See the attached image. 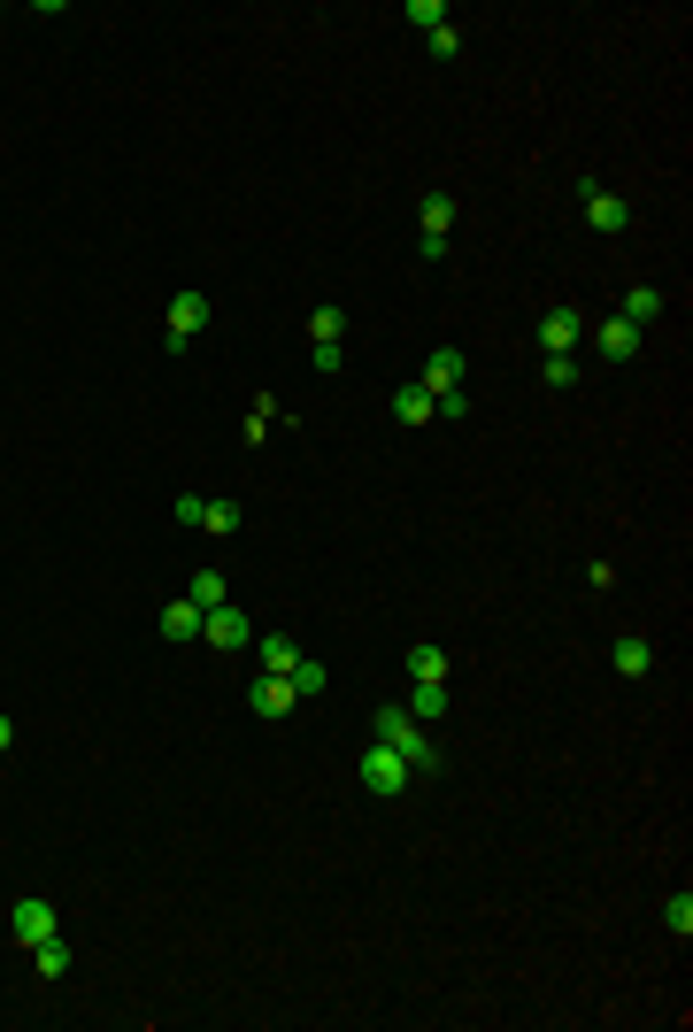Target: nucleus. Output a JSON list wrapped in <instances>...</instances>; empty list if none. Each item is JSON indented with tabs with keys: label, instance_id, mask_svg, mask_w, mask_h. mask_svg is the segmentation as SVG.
I'll return each instance as SVG.
<instances>
[{
	"label": "nucleus",
	"instance_id": "f257e3e1",
	"mask_svg": "<svg viewBox=\"0 0 693 1032\" xmlns=\"http://www.w3.org/2000/svg\"><path fill=\"white\" fill-rule=\"evenodd\" d=\"M378 740H386L408 770H431V779L448 770V755H440V740H431V725H416L401 702H386V709H378Z\"/></svg>",
	"mask_w": 693,
	"mask_h": 1032
},
{
	"label": "nucleus",
	"instance_id": "f03ea898",
	"mask_svg": "<svg viewBox=\"0 0 693 1032\" xmlns=\"http://www.w3.org/2000/svg\"><path fill=\"white\" fill-rule=\"evenodd\" d=\"M193 331H209V293H178V301L162 309V348H169V355H186Z\"/></svg>",
	"mask_w": 693,
	"mask_h": 1032
},
{
	"label": "nucleus",
	"instance_id": "7ed1b4c3",
	"mask_svg": "<svg viewBox=\"0 0 693 1032\" xmlns=\"http://www.w3.org/2000/svg\"><path fill=\"white\" fill-rule=\"evenodd\" d=\"M408 779H416V770H408V763H401V755H393L386 740H370V755H363V786H370L378 802H393V794H401Z\"/></svg>",
	"mask_w": 693,
	"mask_h": 1032
},
{
	"label": "nucleus",
	"instance_id": "20e7f679",
	"mask_svg": "<svg viewBox=\"0 0 693 1032\" xmlns=\"http://www.w3.org/2000/svg\"><path fill=\"white\" fill-rule=\"evenodd\" d=\"M9 932L24 940V948H39V940H54V932H62V917H54V902H39V894H24V902L9 909Z\"/></svg>",
	"mask_w": 693,
	"mask_h": 1032
},
{
	"label": "nucleus",
	"instance_id": "39448f33",
	"mask_svg": "<svg viewBox=\"0 0 693 1032\" xmlns=\"http://www.w3.org/2000/svg\"><path fill=\"white\" fill-rule=\"evenodd\" d=\"M578 201H585V224H593V231H625V224H632V209L601 186V178H578Z\"/></svg>",
	"mask_w": 693,
	"mask_h": 1032
},
{
	"label": "nucleus",
	"instance_id": "423d86ee",
	"mask_svg": "<svg viewBox=\"0 0 693 1032\" xmlns=\"http://www.w3.org/2000/svg\"><path fill=\"white\" fill-rule=\"evenodd\" d=\"M593 355H601V363H632V355H640V324H625V316L593 324Z\"/></svg>",
	"mask_w": 693,
	"mask_h": 1032
},
{
	"label": "nucleus",
	"instance_id": "0eeeda50",
	"mask_svg": "<svg viewBox=\"0 0 693 1032\" xmlns=\"http://www.w3.org/2000/svg\"><path fill=\"white\" fill-rule=\"evenodd\" d=\"M578 339H585V316H578V309H547V316H540V348H547V355H570Z\"/></svg>",
	"mask_w": 693,
	"mask_h": 1032
},
{
	"label": "nucleus",
	"instance_id": "6e6552de",
	"mask_svg": "<svg viewBox=\"0 0 693 1032\" xmlns=\"http://www.w3.org/2000/svg\"><path fill=\"white\" fill-rule=\"evenodd\" d=\"M247 702H254V717H263V725H278V717H293V702H301V694H293L286 678H270V670H263V678H254V694H247Z\"/></svg>",
	"mask_w": 693,
	"mask_h": 1032
},
{
	"label": "nucleus",
	"instance_id": "1a4fd4ad",
	"mask_svg": "<svg viewBox=\"0 0 693 1032\" xmlns=\"http://www.w3.org/2000/svg\"><path fill=\"white\" fill-rule=\"evenodd\" d=\"M401 709H408L416 725H440V717H448V678H416Z\"/></svg>",
	"mask_w": 693,
	"mask_h": 1032
},
{
	"label": "nucleus",
	"instance_id": "9d476101",
	"mask_svg": "<svg viewBox=\"0 0 693 1032\" xmlns=\"http://www.w3.org/2000/svg\"><path fill=\"white\" fill-rule=\"evenodd\" d=\"M201 640H209V647H247V609H231V601H224V609H209V617H201Z\"/></svg>",
	"mask_w": 693,
	"mask_h": 1032
},
{
	"label": "nucleus",
	"instance_id": "9b49d317",
	"mask_svg": "<svg viewBox=\"0 0 693 1032\" xmlns=\"http://www.w3.org/2000/svg\"><path fill=\"white\" fill-rule=\"evenodd\" d=\"M463 378H470L463 348H431V363H424V386H431V393H455Z\"/></svg>",
	"mask_w": 693,
	"mask_h": 1032
},
{
	"label": "nucleus",
	"instance_id": "f8f14e48",
	"mask_svg": "<svg viewBox=\"0 0 693 1032\" xmlns=\"http://www.w3.org/2000/svg\"><path fill=\"white\" fill-rule=\"evenodd\" d=\"M431 408H440V393H431L424 378H408V386H393V416H401V424H431Z\"/></svg>",
	"mask_w": 693,
	"mask_h": 1032
},
{
	"label": "nucleus",
	"instance_id": "ddd939ff",
	"mask_svg": "<svg viewBox=\"0 0 693 1032\" xmlns=\"http://www.w3.org/2000/svg\"><path fill=\"white\" fill-rule=\"evenodd\" d=\"M186 601H193V609L209 617V609H224V601H231V586H224V570H193V586H186Z\"/></svg>",
	"mask_w": 693,
	"mask_h": 1032
},
{
	"label": "nucleus",
	"instance_id": "4468645a",
	"mask_svg": "<svg viewBox=\"0 0 693 1032\" xmlns=\"http://www.w3.org/2000/svg\"><path fill=\"white\" fill-rule=\"evenodd\" d=\"M339 331H346V309H339V301L308 309V339H316V348H339Z\"/></svg>",
	"mask_w": 693,
	"mask_h": 1032
},
{
	"label": "nucleus",
	"instance_id": "2eb2a0df",
	"mask_svg": "<svg viewBox=\"0 0 693 1032\" xmlns=\"http://www.w3.org/2000/svg\"><path fill=\"white\" fill-rule=\"evenodd\" d=\"M162 640H201V609L193 601H169L162 609Z\"/></svg>",
	"mask_w": 693,
	"mask_h": 1032
},
{
	"label": "nucleus",
	"instance_id": "dca6fc26",
	"mask_svg": "<svg viewBox=\"0 0 693 1032\" xmlns=\"http://www.w3.org/2000/svg\"><path fill=\"white\" fill-rule=\"evenodd\" d=\"M416 678H448V647L416 640V647H408V685H416Z\"/></svg>",
	"mask_w": 693,
	"mask_h": 1032
},
{
	"label": "nucleus",
	"instance_id": "f3484780",
	"mask_svg": "<svg viewBox=\"0 0 693 1032\" xmlns=\"http://www.w3.org/2000/svg\"><path fill=\"white\" fill-rule=\"evenodd\" d=\"M286 685H293V694H301V702H316V694H324V685H331V670H324V663H308V655H301V663H293V670H286Z\"/></svg>",
	"mask_w": 693,
	"mask_h": 1032
},
{
	"label": "nucleus",
	"instance_id": "a211bd4d",
	"mask_svg": "<svg viewBox=\"0 0 693 1032\" xmlns=\"http://www.w3.org/2000/svg\"><path fill=\"white\" fill-rule=\"evenodd\" d=\"M254 647H263V670H270V678H286V670L301 663V647H293L286 632H270V640H254Z\"/></svg>",
	"mask_w": 693,
	"mask_h": 1032
},
{
	"label": "nucleus",
	"instance_id": "6ab92c4d",
	"mask_svg": "<svg viewBox=\"0 0 693 1032\" xmlns=\"http://www.w3.org/2000/svg\"><path fill=\"white\" fill-rule=\"evenodd\" d=\"M655 670V647L647 640H617V678H647Z\"/></svg>",
	"mask_w": 693,
	"mask_h": 1032
},
{
	"label": "nucleus",
	"instance_id": "aec40b11",
	"mask_svg": "<svg viewBox=\"0 0 693 1032\" xmlns=\"http://www.w3.org/2000/svg\"><path fill=\"white\" fill-rule=\"evenodd\" d=\"M416 216H424V239H448V224H455V201H448V193H424V209H416Z\"/></svg>",
	"mask_w": 693,
	"mask_h": 1032
},
{
	"label": "nucleus",
	"instance_id": "412c9836",
	"mask_svg": "<svg viewBox=\"0 0 693 1032\" xmlns=\"http://www.w3.org/2000/svg\"><path fill=\"white\" fill-rule=\"evenodd\" d=\"M655 316H663V293H655V286H640V293L625 301V324H640V331H647Z\"/></svg>",
	"mask_w": 693,
	"mask_h": 1032
},
{
	"label": "nucleus",
	"instance_id": "4be33fe9",
	"mask_svg": "<svg viewBox=\"0 0 693 1032\" xmlns=\"http://www.w3.org/2000/svg\"><path fill=\"white\" fill-rule=\"evenodd\" d=\"M663 924H670L678 940H693V894H685V886H678V894L663 902Z\"/></svg>",
	"mask_w": 693,
	"mask_h": 1032
},
{
	"label": "nucleus",
	"instance_id": "5701e85b",
	"mask_svg": "<svg viewBox=\"0 0 693 1032\" xmlns=\"http://www.w3.org/2000/svg\"><path fill=\"white\" fill-rule=\"evenodd\" d=\"M239 516H247L239 501H209L201 508V532H239Z\"/></svg>",
	"mask_w": 693,
	"mask_h": 1032
},
{
	"label": "nucleus",
	"instance_id": "b1692460",
	"mask_svg": "<svg viewBox=\"0 0 693 1032\" xmlns=\"http://www.w3.org/2000/svg\"><path fill=\"white\" fill-rule=\"evenodd\" d=\"M70 971V948H62V932L54 940H39V979H62Z\"/></svg>",
	"mask_w": 693,
	"mask_h": 1032
},
{
	"label": "nucleus",
	"instance_id": "393cba45",
	"mask_svg": "<svg viewBox=\"0 0 693 1032\" xmlns=\"http://www.w3.org/2000/svg\"><path fill=\"white\" fill-rule=\"evenodd\" d=\"M408 24H424V32H440V24H448V9H440V0H408Z\"/></svg>",
	"mask_w": 693,
	"mask_h": 1032
},
{
	"label": "nucleus",
	"instance_id": "a878e982",
	"mask_svg": "<svg viewBox=\"0 0 693 1032\" xmlns=\"http://www.w3.org/2000/svg\"><path fill=\"white\" fill-rule=\"evenodd\" d=\"M547 386H555V393L578 386V355H547Z\"/></svg>",
	"mask_w": 693,
	"mask_h": 1032
},
{
	"label": "nucleus",
	"instance_id": "bb28decb",
	"mask_svg": "<svg viewBox=\"0 0 693 1032\" xmlns=\"http://www.w3.org/2000/svg\"><path fill=\"white\" fill-rule=\"evenodd\" d=\"M9 747H16V725H9V717H0V755H9Z\"/></svg>",
	"mask_w": 693,
	"mask_h": 1032
}]
</instances>
